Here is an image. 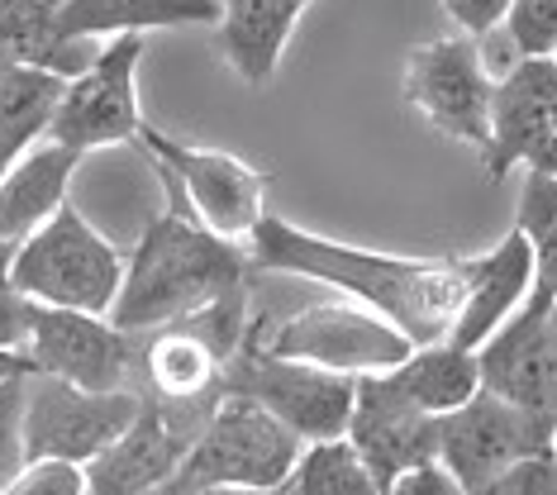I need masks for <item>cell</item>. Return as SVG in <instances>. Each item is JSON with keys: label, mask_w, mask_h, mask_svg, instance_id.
I'll use <instances>...</instances> for the list:
<instances>
[{"label": "cell", "mask_w": 557, "mask_h": 495, "mask_svg": "<svg viewBox=\"0 0 557 495\" xmlns=\"http://www.w3.org/2000/svg\"><path fill=\"white\" fill-rule=\"evenodd\" d=\"M248 248L252 272L310 276V282L344 290L352 305L400 329L410 348L448 343L467 290V258H396V252L352 248L338 238L310 234L282 214H268L252 228Z\"/></svg>", "instance_id": "obj_1"}, {"label": "cell", "mask_w": 557, "mask_h": 495, "mask_svg": "<svg viewBox=\"0 0 557 495\" xmlns=\"http://www.w3.org/2000/svg\"><path fill=\"white\" fill-rule=\"evenodd\" d=\"M248 252L238 244L206 234L196 220L162 210L148 220L138 248L124 258V282L110 305V324L120 334L138 329H168L248 286Z\"/></svg>", "instance_id": "obj_2"}, {"label": "cell", "mask_w": 557, "mask_h": 495, "mask_svg": "<svg viewBox=\"0 0 557 495\" xmlns=\"http://www.w3.org/2000/svg\"><path fill=\"white\" fill-rule=\"evenodd\" d=\"M15 286L34 305L48 310H77L110 320V305L124 282V252L86 224V214L62 206L53 220L39 224L15 248Z\"/></svg>", "instance_id": "obj_3"}, {"label": "cell", "mask_w": 557, "mask_h": 495, "mask_svg": "<svg viewBox=\"0 0 557 495\" xmlns=\"http://www.w3.org/2000/svg\"><path fill=\"white\" fill-rule=\"evenodd\" d=\"M300 457V443L286 434L276 419L252 405L248 396L224 391L210 410L196 448L186 453L182 472L168 481L172 495L200 491H282Z\"/></svg>", "instance_id": "obj_4"}, {"label": "cell", "mask_w": 557, "mask_h": 495, "mask_svg": "<svg viewBox=\"0 0 557 495\" xmlns=\"http://www.w3.org/2000/svg\"><path fill=\"white\" fill-rule=\"evenodd\" d=\"M138 144L148 148L153 168L176 200V214L196 220L206 234L224 238V244H248L252 228L268 220V182L258 168L224 148H191L176 138L158 134L153 124L138 129Z\"/></svg>", "instance_id": "obj_5"}, {"label": "cell", "mask_w": 557, "mask_h": 495, "mask_svg": "<svg viewBox=\"0 0 557 495\" xmlns=\"http://www.w3.org/2000/svg\"><path fill=\"white\" fill-rule=\"evenodd\" d=\"M248 343L272 358L286 362H310L338 376H382L391 367L410 358V338L391 329L382 314L362 310L352 300H329V305H306V310L286 314L268 334H252Z\"/></svg>", "instance_id": "obj_6"}, {"label": "cell", "mask_w": 557, "mask_h": 495, "mask_svg": "<svg viewBox=\"0 0 557 495\" xmlns=\"http://www.w3.org/2000/svg\"><path fill=\"white\" fill-rule=\"evenodd\" d=\"M224 391L262 405V410L306 448V443H329V438L348 434L358 381L324 372V367H310V362L272 358V352L252 348L244 338V348L224 367Z\"/></svg>", "instance_id": "obj_7"}, {"label": "cell", "mask_w": 557, "mask_h": 495, "mask_svg": "<svg viewBox=\"0 0 557 495\" xmlns=\"http://www.w3.org/2000/svg\"><path fill=\"white\" fill-rule=\"evenodd\" d=\"M144 400L134 391H82L58 376L34 372L24 381V448L29 462L91 467L138 419Z\"/></svg>", "instance_id": "obj_8"}, {"label": "cell", "mask_w": 557, "mask_h": 495, "mask_svg": "<svg viewBox=\"0 0 557 495\" xmlns=\"http://www.w3.org/2000/svg\"><path fill=\"white\" fill-rule=\"evenodd\" d=\"M496 82L467 38H429L405 58V100L434 134L486 158Z\"/></svg>", "instance_id": "obj_9"}, {"label": "cell", "mask_w": 557, "mask_h": 495, "mask_svg": "<svg viewBox=\"0 0 557 495\" xmlns=\"http://www.w3.org/2000/svg\"><path fill=\"white\" fill-rule=\"evenodd\" d=\"M138 58H144V38L134 34L110 38L91 67L77 82H67L44 138L82 152V158L96 148H115L138 138V129H144V114H138Z\"/></svg>", "instance_id": "obj_10"}, {"label": "cell", "mask_w": 557, "mask_h": 495, "mask_svg": "<svg viewBox=\"0 0 557 495\" xmlns=\"http://www.w3.org/2000/svg\"><path fill=\"white\" fill-rule=\"evenodd\" d=\"M543 453H553V419L519 410L491 391H476L467 405L438 419V462L467 495L500 477L505 467Z\"/></svg>", "instance_id": "obj_11"}, {"label": "cell", "mask_w": 557, "mask_h": 495, "mask_svg": "<svg viewBox=\"0 0 557 495\" xmlns=\"http://www.w3.org/2000/svg\"><path fill=\"white\" fill-rule=\"evenodd\" d=\"M220 405V400H214ZM214 405H148L86 472V495H148L182 472Z\"/></svg>", "instance_id": "obj_12"}, {"label": "cell", "mask_w": 557, "mask_h": 495, "mask_svg": "<svg viewBox=\"0 0 557 495\" xmlns=\"http://www.w3.org/2000/svg\"><path fill=\"white\" fill-rule=\"evenodd\" d=\"M486 176L500 182L510 168L557 172V58H524L491 96Z\"/></svg>", "instance_id": "obj_13"}, {"label": "cell", "mask_w": 557, "mask_h": 495, "mask_svg": "<svg viewBox=\"0 0 557 495\" xmlns=\"http://www.w3.org/2000/svg\"><path fill=\"white\" fill-rule=\"evenodd\" d=\"M24 358L39 376H58L82 391H124V376L134 367V343L100 314L77 310H29V338Z\"/></svg>", "instance_id": "obj_14"}, {"label": "cell", "mask_w": 557, "mask_h": 495, "mask_svg": "<svg viewBox=\"0 0 557 495\" xmlns=\"http://www.w3.org/2000/svg\"><path fill=\"white\" fill-rule=\"evenodd\" d=\"M548 300L529 290L524 310L476 348L481 391L539 419H557V329L548 324Z\"/></svg>", "instance_id": "obj_15"}, {"label": "cell", "mask_w": 557, "mask_h": 495, "mask_svg": "<svg viewBox=\"0 0 557 495\" xmlns=\"http://www.w3.org/2000/svg\"><path fill=\"white\" fill-rule=\"evenodd\" d=\"M367 472L376 477V486H391L396 477L414 472L424 462H438V419L414 410L410 400H400L386 386V376H358L352 391V419L344 434Z\"/></svg>", "instance_id": "obj_16"}, {"label": "cell", "mask_w": 557, "mask_h": 495, "mask_svg": "<svg viewBox=\"0 0 557 495\" xmlns=\"http://www.w3.org/2000/svg\"><path fill=\"white\" fill-rule=\"evenodd\" d=\"M220 24V0H58L53 48L72 67V82L91 67L96 38H144L148 29Z\"/></svg>", "instance_id": "obj_17"}, {"label": "cell", "mask_w": 557, "mask_h": 495, "mask_svg": "<svg viewBox=\"0 0 557 495\" xmlns=\"http://www.w3.org/2000/svg\"><path fill=\"white\" fill-rule=\"evenodd\" d=\"M529 290H534V248H529V238L519 228H510L491 252L467 258V290L448 343L476 352L496 329H505L524 310Z\"/></svg>", "instance_id": "obj_18"}, {"label": "cell", "mask_w": 557, "mask_h": 495, "mask_svg": "<svg viewBox=\"0 0 557 495\" xmlns=\"http://www.w3.org/2000/svg\"><path fill=\"white\" fill-rule=\"evenodd\" d=\"M314 0H220V53L244 86H268Z\"/></svg>", "instance_id": "obj_19"}, {"label": "cell", "mask_w": 557, "mask_h": 495, "mask_svg": "<svg viewBox=\"0 0 557 495\" xmlns=\"http://www.w3.org/2000/svg\"><path fill=\"white\" fill-rule=\"evenodd\" d=\"M82 168V152L53 144H34L29 152H20L15 168L0 182V244H24L39 224H48L53 214L67 206V186Z\"/></svg>", "instance_id": "obj_20"}, {"label": "cell", "mask_w": 557, "mask_h": 495, "mask_svg": "<svg viewBox=\"0 0 557 495\" xmlns=\"http://www.w3.org/2000/svg\"><path fill=\"white\" fill-rule=\"evenodd\" d=\"M386 386L400 400H410L424 414H453L458 405H467L481 391V372H476V352L458 348V343H429V348H410V358L400 367H391Z\"/></svg>", "instance_id": "obj_21"}, {"label": "cell", "mask_w": 557, "mask_h": 495, "mask_svg": "<svg viewBox=\"0 0 557 495\" xmlns=\"http://www.w3.org/2000/svg\"><path fill=\"white\" fill-rule=\"evenodd\" d=\"M144 372L158 405H214L224 396V362L176 324L148 343Z\"/></svg>", "instance_id": "obj_22"}, {"label": "cell", "mask_w": 557, "mask_h": 495, "mask_svg": "<svg viewBox=\"0 0 557 495\" xmlns=\"http://www.w3.org/2000/svg\"><path fill=\"white\" fill-rule=\"evenodd\" d=\"M62 91H67L62 76L0 58V144H15L20 152L34 148V138L48 134Z\"/></svg>", "instance_id": "obj_23"}, {"label": "cell", "mask_w": 557, "mask_h": 495, "mask_svg": "<svg viewBox=\"0 0 557 495\" xmlns=\"http://www.w3.org/2000/svg\"><path fill=\"white\" fill-rule=\"evenodd\" d=\"M276 495H382V486L348 438H329L300 448L296 467Z\"/></svg>", "instance_id": "obj_24"}, {"label": "cell", "mask_w": 557, "mask_h": 495, "mask_svg": "<svg viewBox=\"0 0 557 495\" xmlns=\"http://www.w3.org/2000/svg\"><path fill=\"white\" fill-rule=\"evenodd\" d=\"M53 20L58 0H0V58L72 82V67L53 48Z\"/></svg>", "instance_id": "obj_25"}, {"label": "cell", "mask_w": 557, "mask_h": 495, "mask_svg": "<svg viewBox=\"0 0 557 495\" xmlns=\"http://www.w3.org/2000/svg\"><path fill=\"white\" fill-rule=\"evenodd\" d=\"M500 29L519 58H557V0H515Z\"/></svg>", "instance_id": "obj_26"}, {"label": "cell", "mask_w": 557, "mask_h": 495, "mask_svg": "<svg viewBox=\"0 0 557 495\" xmlns=\"http://www.w3.org/2000/svg\"><path fill=\"white\" fill-rule=\"evenodd\" d=\"M24 381H0V495L20 481L29 467V448H24Z\"/></svg>", "instance_id": "obj_27"}, {"label": "cell", "mask_w": 557, "mask_h": 495, "mask_svg": "<svg viewBox=\"0 0 557 495\" xmlns=\"http://www.w3.org/2000/svg\"><path fill=\"white\" fill-rule=\"evenodd\" d=\"M15 244H0V352H24L34 300L15 286Z\"/></svg>", "instance_id": "obj_28"}, {"label": "cell", "mask_w": 557, "mask_h": 495, "mask_svg": "<svg viewBox=\"0 0 557 495\" xmlns=\"http://www.w3.org/2000/svg\"><path fill=\"white\" fill-rule=\"evenodd\" d=\"M557 220V172L524 168V186H519V206H515V228L534 244L539 234H548Z\"/></svg>", "instance_id": "obj_29"}, {"label": "cell", "mask_w": 557, "mask_h": 495, "mask_svg": "<svg viewBox=\"0 0 557 495\" xmlns=\"http://www.w3.org/2000/svg\"><path fill=\"white\" fill-rule=\"evenodd\" d=\"M472 495H557V457H524V462L505 467L500 477H491L486 486H476Z\"/></svg>", "instance_id": "obj_30"}, {"label": "cell", "mask_w": 557, "mask_h": 495, "mask_svg": "<svg viewBox=\"0 0 557 495\" xmlns=\"http://www.w3.org/2000/svg\"><path fill=\"white\" fill-rule=\"evenodd\" d=\"M438 5L467 38H486V34H496L505 24L515 0H438Z\"/></svg>", "instance_id": "obj_31"}, {"label": "cell", "mask_w": 557, "mask_h": 495, "mask_svg": "<svg viewBox=\"0 0 557 495\" xmlns=\"http://www.w3.org/2000/svg\"><path fill=\"white\" fill-rule=\"evenodd\" d=\"M382 495H467V491L448 477V467L443 462H424V467H414V472L396 477Z\"/></svg>", "instance_id": "obj_32"}, {"label": "cell", "mask_w": 557, "mask_h": 495, "mask_svg": "<svg viewBox=\"0 0 557 495\" xmlns=\"http://www.w3.org/2000/svg\"><path fill=\"white\" fill-rule=\"evenodd\" d=\"M529 248H534V290L539 296H557V220Z\"/></svg>", "instance_id": "obj_33"}, {"label": "cell", "mask_w": 557, "mask_h": 495, "mask_svg": "<svg viewBox=\"0 0 557 495\" xmlns=\"http://www.w3.org/2000/svg\"><path fill=\"white\" fill-rule=\"evenodd\" d=\"M15 376H34V367L24 352H0V381H15Z\"/></svg>", "instance_id": "obj_34"}, {"label": "cell", "mask_w": 557, "mask_h": 495, "mask_svg": "<svg viewBox=\"0 0 557 495\" xmlns=\"http://www.w3.org/2000/svg\"><path fill=\"white\" fill-rule=\"evenodd\" d=\"M24 152H29V148H24ZM15 158H20V148H15V144H0V182H5V172L15 168Z\"/></svg>", "instance_id": "obj_35"}, {"label": "cell", "mask_w": 557, "mask_h": 495, "mask_svg": "<svg viewBox=\"0 0 557 495\" xmlns=\"http://www.w3.org/2000/svg\"><path fill=\"white\" fill-rule=\"evenodd\" d=\"M548 324H553V329H557V296H553V300H548Z\"/></svg>", "instance_id": "obj_36"}, {"label": "cell", "mask_w": 557, "mask_h": 495, "mask_svg": "<svg viewBox=\"0 0 557 495\" xmlns=\"http://www.w3.org/2000/svg\"><path fill=\"white\" fill-rule=\"evenodd\" d=\"M553 457H557V419H553Z\"/></svg>", "instance_id": "obj_37"}]
</instances>
